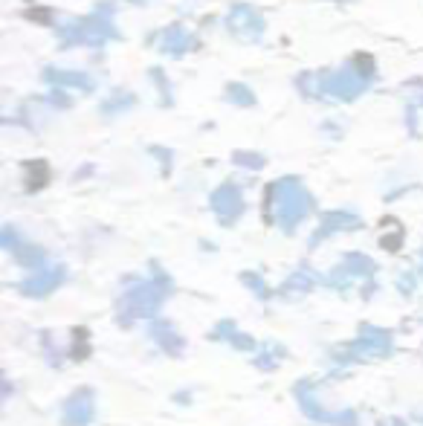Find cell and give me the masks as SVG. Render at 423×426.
I'll return each mask as SVG.
<instances>
[{"mask_svg":"<svg viewBox=\"0 0 423 426\" xmlns=\"http://www.w3.org/2000/svg\"><path fill=\"white\" fill-rule=\"evenodd\" d=\"M270 194L276 197V215H278L281 229H284V232H293L296 224H299V221L308 215V212H310V197H308V192L302 189L299 180L287 177V180L276 183V186L270 189Z\"/></svg>","mask_w":423,"mask_h":426,"instance_id":"6da1fadb","label":"cell"},{"mask_svg":"<svg viewBox=\"0 0 423 426\" xmlns=\"http://www.w3.org/2000/svg\"><path fill=\"white\" fill-rule=\"evenodd\" d=\"M162 299H165V296L154 284L140 281V284H134V287H128L122 293V299L116 305V316H119L122 325H131L140 316H154Z\"/></svg>","mask_w":423,"mask_h":426,"instance_id":"7a4b0ae2","label":"cell"},{"mask_svg":"<svg viewBox=\"0 0 423 426\" xmlns=\"http://www.w3.org/2000/svg\"><path fill=\"white\" fill-rule=\"evenodd\" d=\"M392 351V333L383 328H362L360 336L340 354V360H371V357H386Z\"/></svg>","mask_w":423,"mask_h":426,"instance_id":"3957f363","label":"cell"},{"mask_svg":"<svg viewBox=\"0 0 423 426\" xmlns=\"http://www.w3.org/2000/svg\"><path fill=\"white\" fill-rule=\"evenodd\" d=\"M296 395H299V406L308 417L319 420V423H330V426H357V415L354 412H325L319 406V400L313 398L310 383H299L296 386Z\"/></svg>","mask_w":423,"mask_h":426,"instance_id":"277c9868","label":"cell"},{"mask_svg":"<svg viewBox=\"0 0 423 426\" xmlns=\"http://www.w3.org/2000/svg\"><path fill=\"white\" fill-rule=\"evenodd\" d=\"M365 84H368V78H362L354 67H343L336 73L322 76V93H330L336 99H354L357 93L365 90Z\"/></svg>","mask_w":423,"mask_h":426,"instance_id":"5b68a950","label":"cell"},{"mask_svg":"<svg viewBox=\"0 0 423 426\" xmlns=\"http://www.w3.org/2000/svg\"><path fill=\"white\" fill-rule=\"evenodd\" d=\"M229 32L238 35L241 41H258L261 32H264V21L256 9H249V6H235L229 12Z\"/></svg>","mask_w":423,"mask_h":426,"instance_id":"8992f818","label":"cell"},{"mask_svg":"<svg viewBox=\"0 0 423 426\" xmlns=\"http://www.w3.org/2000/svg\"><path fill=\"white\" fill-rule=\"evenodd\" d=\"M64 279H67V270H64L61 264H56V261H47L44 267H41L38 276H32L29 281L21 284V290H24L26 296H47V293L56 290Z\"/></svg>","mask_w":423,"mask_h":426,"instance_id":"52a82bcc","label":"cell"},{"mask_svg":"<svg viewBox=\"0 0 423 426\" xmlns=\"http://www.w3.org/2000/svg\"><path fill=\"white\" fill-rule=\"evenodd\" d=\"M212 209H215V215L221 218V224H232L244 212V197H241V192L232 183H226V186H221L215 194H212Z\"/></svg>","mask_w":423,"mask_h":426,"instance_id":"ba28073f","label":"cell"},{"mask_svg":"<svg viewBox=\"0 0 423 426\" xmlns=\"http://www.w3.org/2000/svg\"><path fill=\"white\" fill-rule=\"evenodd\" d=\"M371 273H374V264L365 259V255H357V252H354V255H348V259L328 276V284H330V287H345L354 276H371Z\"/></svg>","mask_w":423,"mask_h":426,"instance_id":"9c48e42d","label":"cell"},{"mask_svg":"<svg viewBox=\"0 0 423 426\" xmlns=\"http://www.w3.org/2000/svg\"><path fill=\"white\" fill-rule=\"evenodd\" d=\"M93 420V395L88 389L75 392L64 406V423L67 426H88Z\"/></svg>","mask_w":423,"mask_h":426,"instance_id":"30bf717a","label":"cell"},{"mask_svg":"<svg viewBox=\"0 0 423 426\" xmlns=\"http://www.w3.org/2000/svg\"><path fill=\"white\" fill-rule=\"evenodd\" d=\"M357 227H360V218H357V215H351V212H330V215H325L322 227L316 229V235H313L310 246H316L319 241L330 238L333 232H343V229H357Z\"/></svg>","mask_w":423,"mask_h":426,"instance_id":"8fae6325","label":"cell"},{"mask_svg":"<svg viewBox=\"0 0 423 426\" xmlns=\"http://www.w3.org/2000/svg\"><path fill=\"white\" fill-rule=\"evenodd\" d=\"M151 336H154V343H157L165 354H174V357H177V354L183 351V346H186L183 336H180L172 325H168V322H154V325H151Z\"/></svg>","mask_w":423,"mask_h":426,"instance_id":"7c38bea8","label":"cell"},{"mask_svg":"<svg viewBox=\"0 0 423 426\" xmlns=\"http://www.w3.org/2000/svg\"><path fill=\"white\" fill-rule=\"evenodd\" d=\"M192 35L183 29V26H168L165 32H162V38H160V47L165 50V53H172V56H183L192 44Z\"/></svg>","mask_w":423,"mask_h":426,"instance_id":"4fadbf2b","label":"cell"},{"mask_svg":"<svg viewBox=\"0 0 423 426\" xmlns=\"http://www.w3.org/2000/svg\"><path fill=\"white\" fill-rule=\"evenodd\" d=\"M47 81H53V88H78V90H90L93 81L84 76V73H64V70H47L44 73Z\"/></svg>","mask_w":423,"mask_h":426,"instance_id":"5bb4252c","label":"cell"},{"mask_svg":"<svg viewBox=\"0 0 423 426\" xmlns=\"http://www.w3.org/2000/svg\"><path fill=\"white\" fill-rule=\"evenodd\" d=\"M212 336H215V339H226L229 346H235V348H241V351H256V339H249L246 333H241L232 322H221Z\"/></svg>","mask_w":423,"mask_h":426,"instance_id":"9a60e30c","label":"cell"},{"mask_svg":"<svg viewBox=\"0 0 423 426\" xmlns=\"http://www.w3.org/2000/svg\"><path fill=\"white\" fill-rule=\"evenodd\" d=\"M26 172H29V183H26L29 192H38L41 186L50 180V168H47V162H29V165H26Z\"/></svg>","mask_w":423,"mask_h":426,"instance_id":"2e32d148","label":"cell"},{"mask_svg":"<svg viewBox=\"0 0 423 426\" xmlns=\"http://www.w3.org/2000/svg\"><path fill=\"white\" fill-rule=\"evenodd\" d=\"M319 279L310 273V270H302V273H296V276H290L287 279V284H284V293H299V290H310L313 284H316Z\"/></svg>","mask_w":423,"mask_h":426,"instance_id":"e0dca14e","label":"cell"},{"mask_svg":"<svg viewBox=\"0 0 423 426\" xmlns=\"http://www.w3.org/2000/svg\"><path fill=\"white\" fill-rule=\"evenodd\" d=\"M278 360H281V348H278V346H264V348H261V354H256V365H258V368H264V371L276 368V365H278Z\"/></svg>","mask_w":423,"mask_h":426,"instance_id":"ac0fdd59","label":"cell"},{"mask_svg":"<svg viewBox=\"0 0 423 426\" xmlns=\"http://www.w3.org/2000/svg\"><path fill=\"white\" fill-rule=\"evenodd\" d=\"M226 99L235 102V105H252V102H256V96H252V93L244 88V84H232L229 93H226Z\"/></svg>","mask_w":423,"mask_h":426,"instance_id":"d6986e66","label":"cell"},{"mask_svg":"<svg viewBox=\"0 0 423 426\" xmlns=\"http://www.w3.org/2000/svg\"><path fill=\"white\" fill-rule=\"evenodd\" d=\"M73 336H75V348H73L70 354H73L75 360H84V357H88V351H90V348H88V331H84V328H75Z\"/></svg>","mask_w":423,"mask_h":426,"instance_id":"ffe728a7","label":"cell"},{"mask_svg":"<svg viewBox=\"0 0 423 426\" xmlns=\"http://www.w3.org/2000/svg\"><path fill=\"white\" fill-rule=\"evenodd\" d=\"M241 279H244V281H249V287H252V290H256V293L261 296V299H267V296H270V290L264 287V281H261L258 276H252V273H244Z\"/></svg>","mask_w":423,"mask_h":426,"instance_id":"44dd1931","label":"cell"},{"mask_svg":"<svg viewBox=\"0 0 423 426\" xmlns=\"http://www.w3.org/2000/svg\"><path fill=\"white\" fill-rule=\"evenodd\" d=\"M235 162H238V165H246V168H258L264 160L256 157V154H235Z\"/></svg>","mask_w":423,"mask_h":426,"instance_id":"7402d4cb","label":"cell"},{"mask_svg":"<svg viewBox=\"0 0 423 426\" xmlns=\"http://www.w3.org/2000/svg\"><path fill=\"white\" fill-rule=\"evenodd\" d=\"M400 290H403V293H412V276H403V279H400Z\"/></svg>","mask_w":423,"mask_h":426,"instance_id":"603a6c76","label":"cell"},{"mask_svg":"<svg viewBox=\"0 0 423 426\" xmlns=\"http://www.w3.org/2000/svg\"><path fill=\"white\" fill-rule=\"evenodd\" d=\"M383 426H406V423H403V420H386Z\"/></svg>","mask_w":423,"mask_h":426,"instance_id":"cb8c5ba5","label":"cell"},{"mask_svg":"<svg viewBox=\"0 0 423 426\" xmlns=\"http://www.w3.org/2000/svg\"><path fill=\"white\" fill-rule=\"evenodd\" d=\"M420 276H423V270H420Z\"/></svg>","mask_w":423,"mask_h":426,"instance_id":"d4e9b609","label":"cell"}]
</instances>
